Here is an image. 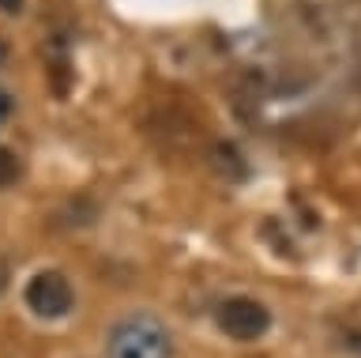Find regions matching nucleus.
I'll list each match as a JSON object with an SVG mask.
<instances>
[{
	"label": "nucleus",
	"mask_w": 361,
	"mask_h": 358,
	"mask_svg": "<svg viewBox=\"0 0 361 358\" xmlns=\"http://www.w3.org/2000/svg\"><path fill=\"white\" fill-rule=\"evenodd\" d=\"M19 177H23V162H19V155L11 151V148H0V189L16 185Z\"/></svg>",
	"instance_id": "nucleus-4"
},
{
	"label": "nucleus",
	"mask_w": 361,
	"mask_h": 358,
	"mask_svg": "<svg viewBox=\"0 0 361 358\" xmlns=\"http://www.w3.org/2000/svg\"><path fill=\"white\" fill-rule=\"evenodd\" d=\"M173 343H169L166 324L151 317V313H132L113 324L106 358H169Z\"/></svg>",
	"instance_id": "nucleus-1"
},
{
	"label": "nucleus",
	"mask_w": 361,
	"mask_h": 358,
	"mask_svg": "<svg viewBox=\"0 0 361 358\" xmlns=\"http://www.w3.org/2000/svg\"><path fill=\"white\" fill-rule=\"evenodd\" d=\"M0 49H4V46H0ZM0 64H4V57H0Z\"/></svg>",
	"instance_id": "nucleus-8"
},
{
	"label": "nucleus",
	"mask_w": 361,
	"mask_h": 358,
	"mask_svg": "<svg viewBox=\"0 0 361 358\" xmlns=\"http://www.w3.org/2000/svg\"><path fill=\"white\" fill-rule=\"evenodd\" d=\"M0 8H4V12H19L23 0H0Z\"/></svg>",
	"instance_id": "nucleus-6"
},
{
	"label": "nucleus",
	"mask_w": 361,
	"mask_h": 358,
	"mask_svg": "<svg viewBox=\"0 0 361 358\" xmlns=\"http://www.w3.org/2000/svg\"><path fill=\"white\" fill-rule=\"evenodd\" d=\"M11 114H16V98H11L4 87H0V125H4V121H11Z\"/></svg>",
	"instance_id": "nucleus-5"
},
{
	"label": "nucleus",
	"mask_w": 361,
	"mask_h": 358,
	"mask_svg": "<svg viewBox=\"0 0 361 358\" xmlns=\"http://www.w3.org/2000/svg\"><path fill=\"white\" fill-rule=\"evenodd\" d=\"M72 302H75V294H72V283H68V275H61V272H38L27 283V306H30V313H38L42 321H56V317H64L68 309H72Z\"/></svg>",
	"instance_id": "nucleus-3"
},
{
	"label": "nucleus",
	"mask_w": 361,
	"mask_h": 358,
	"mask_svg": "<svg viewBox=\"0 0 361 358\" xmlns=\"http://www.w3.org/2000/svg\"><path fill=\"white\" fill-rule=\"evenodd\" d=\"M214 321L230 340H241V343H252L271 328V313L256 298H222L219 309H214Z\"/></svg>",
	"instance_id": "nucleus-2"
},
{
	"label": "nucleus",
	"mask_w": 361,
	"mask_h": 358,
	"mask_svg": "<svg viewBox=\"0 0 361 358\" xmlns=\"http://www.w3.org/2000/svg\"><path fill=\"white\" fill-rule=\"evenodd\" d=\"M4 287H8V261L0 256V290H4Z\"/></svg>",
	"instance_id": "nucleus-7"
}]
</instances>
